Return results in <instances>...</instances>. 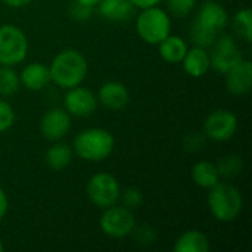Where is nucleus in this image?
<instances>
[{
  "mask_svg": "<svg viewBox=\"0 0 252 252\" xmlns=\"http://www.w3.org/2000/svg\"><path fill=\"white\" fill-rule=\"evenodd\" d=\"M204 133H189L185 139V148L188 151H199L202 148V142H204Z\"/></svg>",
  "mask_w": 252,
  "mask_h": 252,
  "instance_id": "obj_30",
  "label": "nucleus"
},
{
  "mask_svg": "<svg viewBox=\"0 0 252 252\" xmlns=\"http://www.w3.org/2000/svg\"><path fill=\"white\" fill-rule=\"evenodd\" d=\"M74 158V151L69 145L59 142H53V145L46 151L44 161L46 165L53 170V171H61L65 170Z\"/></svg>",
  "mask_w": 252,
  "mask_h": 252,
  "instance_id": "obj_20",
  "label": "nucleus"
},
{
  "mask_svg": "<svg viewBox=\"0 0 252 252\" xmlns=\"http://www.w3.org/2000/svg\"><path fill=\"white\" fill-rule=\"evenodd\" d=\"M131 235H133V236L136 238V241H137L139 244H142V245H151V244H154L155 239H157V232H155L154 227L149 226V224L136 226Z\"/></svg>",
  "mask_w": 252,
  "mask_h": 252,
  "instance_id": "obj_28",
  "label": "nucleus"
},
{
  "mask_svg": "<svg viewBox=\"0 0 252 252\" xmlns=\"http://www.w3.org/2000/svg\"><path fill=\"white\" fill-rule=\"evenodd\" d=\"M21 87L19 74L13 69V66L0 65V96L9 97L13 96Z\"/></svg>",
  "mask_w": 252,
  "mask_h": 252,
  "instance_id": "obj_23",
  "label": "nucleus"
},
{
  "mask_svg": "<svg viewBox=\"0 0 252 252\" xmlns=\"http://www.w3.org/2000/svg\"><path fill=\"white\" fill-rule=\"evenodd\" d=\"M208 190V208L217 221L232 223L241 216L244 210V196L236 186L229 182H219Z\"/></svg>",
  "mask_w": 252,
  "mask_h": 252,
  "instance_id": "obj_4",
  "label": "nucleus"
},
{
  "mask_svg": "<svg viewBox=\"0 0 252 252\" xmlns=\"http://www.w3.org/2000/svg\"><path fill=\"white\" fill-rule=\"evenodd\" d=\"M115 148V139L106 128L92 127L81 130L72 142L75 155L89 162H102L111 157Z\"/></svg>",
  "mask_w": 252,
  "mask_h": 252,
  "instance_id": "obj_3",
  "label": "nucleus"
},
{
  "mask_svg": "<svg viewBox=\"0 0 252 252\" xmlns=\"http://www.w3.org/2000/svg\"><path fill=\"white\" fill-rule=\"evenodd\" d=\"M136 31L146 44L158 46L171 34V18L168 12L159 6L140 9L136 19Z\"/></svg>",
  "mask_w": 252,
  "mask_h": 252,
  "instance_id": "obj_5",
  "label": "nucleus"
},
{
  "mask_svg": "<svg viewBox=\"0 0 252 252\" xmlns=\"http://www.w3.org/2000/svg\"><path fill=\"white\" fill-rule=\"evenodd\" d=\"M226 89L233 96H244L251 92L252 87V63L250 59H242L232 66L226 74Z\"/></svg>",
  "mask_w": 252,
  "mask_h": 252,
  "instance_id": "obj_13",
  "label": "nucleus"
},
{
  "mask_svg": "<svg viewBox=\"0 0 252 252\" xmlns=\"http://www.w3.org/2000/svg\"><path fill=\"white\" fill-rule=\"evenodd\" d=\"M121 193L120 182L111 173H96L93 174L86 186V195L89 201L96 208H108L114 204H118Z\"/></svg>",
  "mask_w": 252,
  "mask_h": 252,
  "instance_id": "obj_8",
  "label": "nucleus"
},
{
  "mask_svg": "<svg viewBox=\"0 0 252 252\" xmlns=\"http://www.w3.org/2000/svg\"><path fill=\"white\" fill-rule=\"evenodd\" d=\"M4 250V245H3V241H1V238H0V252Z\"/></svg>",
  "mask_w": 252,
  "mask_h": 252,
  "instance_id": "obj_35",
  "label": "nucleus"
},
{
  "mask_svg": "<svg viewBox=\"0 0 252 252\" xmlns=\"http://www.w3.org/2000/svg\"><path fill=\"white\" fill-rule=\"evenodd\" d=\"M71 130V115L62 108L47 109L40 120V133L49 142L62 140Z\"/></svg>",
  "mask_w": 252,
  "mask_h": 252,
  "instance_id": "obj_12",
  "label": "nucleus"
},
{
  "mask_svg": "<svg viewBox=\"0 0 252 252\" xmlns=\"http://www.w3.org/2000/svg\"><path fill=\"white\" fill-rule=\"evenodd\" d=\"M188 44L186 41L174 34L167 35L159 44H158V52L159 56L164 62L167 63H180L182 59L185 58L188 52Z\"/></svg>",
  "mask_w": 252,
  "mask_h": 252,
  "instance_id": "obj_19",
  "label": "nucleus"
},
{
  "mask_svg": "<svg viewBox=\"0 0 252 252\" xmlns=\"http://www.w3.org/2000/svg\"><path fill=\"white\" fill-rule=\"evenodd\" d=\"M96 7L99 15L111 22L127 21L136 9L130 0H100Z\"/></svg>",
  "mask_w": 252,
  "mask_h": 252,
  "instance_id": "obj_17",
  "label": "nucleus"
},
{
  "mask_svg": "<svg viewBox=\"0 0 252 252\" xmlns=\"http://www.w3.org/2000/svg\"><path fill=\"white\" fill-rule=\"evenodd\" d=\"M28 40L25 32L13 25H0V65L16 66L22 63L28 55Z\"/></svg>",
  "mask_w": 252,
  "mask_h": 252,
  "instance_id": "obj_6",
  "label": "nucleus"
},
{
  "mask_svg": "<svg viewBox=\"0 0 252 252\" xmlns=\"http://www.w3.org/2000/svg\"><path fill=\"white\" fill-rule=\"evenodd\" d=\"M238 131V117L227 109L211 112L204 121V136L213 142H227Z\"/></svg>",
  "mask_w": 252,
  "mask_h": 252,
  "instance_id": "obj_10",
  "label": "nucleus"
},
{
  "mask_svg": "<svg viewBox=\"0 0 252 252\" xmlns=\"http://www.w3.org/2000/svg\"><path fill=\"white\" fill-rule=\"evenodd\" d=\"M92 13H93V7H89V6H84V4H80L77 1H74L69 7V15L72 19L75 21H87L92 18Z\"/></svg>",
  "mask_w": 252,
  "mask_h": 252,
  "instance_id": "obj_29",
  "label": "nucleus"
},
{
  "mask_svg": "<svg viewBox=\"0 0 252 252\" xmlns=\"http://www.w3.org/2000/svg\"><path fill=\"white\" fill-rule=\"evenodd\" d=\"M211 47H213L210 53L211 68L220 74H226L232 66H235L238 62L244 59V55L233 35L229 34L217 35Z\"/></svg>",
  "mask_w": 252,
  "mask_h": 252,
  "instance_id": "obj_9",
  "label": "nucleus"
},
{
  "mask_svg": "<svg viewBox=\"0 0 252 252\" xmlns=\"http://www.w3.org/2000/svg\"><path fill=\"white\" fill-rule=\"evenodd\" d=\"M99 103L109 111H121L130 100V93L126 84L120 81H106L100 86L97 93Z\"/></svg>",
  "mask_w": 252,
  "mask_h": 252,
  "instance_id": "obj_14",
  "label": "nucleus"
},
{
  "mask_svg": "<svg viewBox=\"0 0 252 252\" xmlns=\"http://www.w3.org/2000/svg\"><path fill=\"white\" fill-rule=\"evenodd\" d=\"M180 63L183 65V69L189 77L201 78L211 69L210 52L207 50V47L193 46V47L188 49V52Z\"/></svg>",
  "mask_w": 252,
  "mask_h": 252,
  "instance_id": "obj_15",
  "label": "nucleus"
},
{
  "mask_svg": "<svg viewBox=\"0 0 252 252\" xmlns=\"http://www.w3.org/2000/svg\"><path fill=\"white\" fill-rule=\"evenodd\" d=\"M99 105L97 96L87 87L75 86L68 89L63 97L65 111L74 117H90L96 112Z\"/></svg>",
  "mask_w": 252,
  "mask_h": 252,
  "instance_id": "obj_11",
  "label": "nucleus"
},
{
  "mask_svg": "<svg viewBox=\"0 0 252 252\" xmlns=\"http://www.w3.org/2000/svg\"><path fill=\"white\" fill-rule=\"evenodd\" d=\"M7 7H12V9H22V7H27L28 4H31L34 0H1Z\"/></svg>",
  "mask_w": 252,
  "mask_h": 252,
  "instance_id": "obj_33",
  "label": "nucleus"
},
{
  "mask_svg": "<svg viewBox=\"0 0 252 252\" xmlns=\"http://www.w3.org/2000/svg\"><path fill=\"white\" fill-rule=\"evenodd\" d=\"M7 210H9V199H7L6 192H4L3 188L0 186V221L6 217Z\"/></svg>",
  "mask_w": 252,
  "mask_h": 252,
  "instance_id": "obj_31",
  "label": "nucleus"
},
{
  "mask_svg": "<svg viewBox=\"0 0 252 252\" xmlns=\"http://www.w3.org/2000/svg\"><path fill=\"white\" fill-rule=\"evenodd\" d=\"M74 1H77V3H80V4H84V6H89V7H93V9H94L100 0H74Z\"/></svg>",
  "mask_w": 252,
  "mask_h": 252,
  "instance_id": "obj_34",
  "label": "nucleus"
},
{
  "mask_svg": "<svg viewBox=\"0 0 252 252\" xmlns=\"http://www.w3.org/2000/svg\"><path fill=\"white\" fill-rule=\"evenodd\" d=\"M21 86L31 92H40L50 83L49 66L41 62H31L25 65L19 74Z\"/></svg>",
  "mask_w": 252,
  "mask_h": 252,
  "instance_id": "obj_16",
  "label": "nucleus"
},
{
  "mask_svg": "<svg viewBox=\"0 0 252 252\" xmlns=\"http://www.w3.org/2000/svg\"><path fill=\"white\" fill-rule=\"evenodd\" d=\"M137 226L134 211L124 207L123 204H114L108 208H103V213L99 217V227L103 235L112 239H123L133 233Z\"/></svg>",
  "mask_w": 252,
  "mask_h": 252,
  "instance_id": "obj_7",
  "label": "nucleus"
},
{
  "mask_svg": "<svg viewBox=\"0 0 252 252\" xmlns=\"http://www.w3.org/2000/svg\"><path fill=\"white\" fill-rule=\"evenodd\" d=\"M120 201H121V204L124 207H127V208L134 211V210L142 207V204H143V193H142L140 189L131 186V188H127V189L121 190Z\"/></svg>",
  "mask_w": 252,
  "mask_h": 252,
  "instance_id": "obj_26",
  "label": "nucleus"
},
{
  "mask_svg": "<svg viewBox=\"0 0 252 252\" xmlns=\"http://www.w3.org/2000/svg\"><path fill=\"white\" fill-rule=\"evenodd\" d=\"M216 165H217V170L220 173V177H224V179H235L244 170L242 158L239 155H235V154L223 157Z\"/></svg>",
  "mask_w": 252,
  "mask_h": 252,
  "instance_id": "obj_24",
  "label": "nucleus"
},
{
  "mask_svg": "<svg viewBox=\"0 0 252 252\" xmlns=\"http://www.w3.org/2000/svg\"><path fill=\"white\" fill-rule=\"evenodd\" d=\"M232 27L236 37L245 43L252 41V12L250 7L241 9L233 15Z\"/></svg>",
  "mask_w": 252,
  "mask_h": 252,
  "instance_id": "obj_22",
  "label": "nucleus"
},
{
  "mask_svg": "<svg viewBox=\"0 0 252 252\" xmlns=\"http://www.w3.org/2000/svg\"><path fill=\"white\" fill-rule=\"evenodd\" d=\"M229 15L223 4L216 0H207L201 4L196 18L190 24L189 35L195 46L211 47L217 35L227 27Z\"/></svg>",
  "mask_w": 252,
  "mask_h": 252,
  "instance_id": "obj_1",
  "label": "nucleus"
},
{
  "mask_svg": "<svg viewBox=\"0 0 252 252\" xmlns=\"http://www.w3.org/2000/svg\"><path fill=\"white\" fill-rule=\"evenodd\" d=\"M50 81L61 89H72L81 86L89 72L86 56L77 49H63L55 55L49 65Z\"/></svg>",
  "mask_w": 252,
  "mask_h": 252,
  "instance_id": "obj_2",
  "label": "nucleus"
},
{
  "mask_svg": "<svg viewBox=\"0 0 252 252\" xmlns=\"http://www.w3.org/2000/svg\"><path fill=\"white\" fill-rule=\"evenodd\" d=\"M16 114L9 102L4 99H0V133H4L10 130L15 124Z\"/></svg>",
  "mask_w": 252,
  "mask_h": 252,
  "instance_id": "obj_27",
  "label": "nucleus"
},
{
  "mask_svg": "<svg viewBox=\"0 0 252 252\" xmlns=\"http://www.w3.org/2000/svg\"><path fill=\"white\" fill-rule=\"evenodd\" d=\"M167 3V9L171 15L177 18L189 16L196 7V0H164Z\"/></svg>",
  "mask_w": 252,
  "mask_h": 252,
  "instance_id": "obj_25",
  "label": "nucleus"
},
{
  "mask_svg": "<svg viewBox=\"0 0 252 252\" xmlns=\"http://www.w3.org/2000/svg\"><path fill=\"white\" fill-rule=\"evenodd\" d=\"M192 180L196 186L202 189H211L220 182V173L217 165L210 161H199L192 167Z\"/></svg>",
  "mask_w": 252,
  "mask_h": 252,
  "instance_id": "obj_21",
  "label": "nucleus"
},
{
  "mask_svg": "<svg viewBox=\"0 0 252 252\" xmlns=\"http://www.w3.org/2000/svg\"><path fill=\"white\" fill-rule=\"evenodd\" d=\"M174 252H208L211 250L210 239L204 232L186 230L174 242Z\"/></svg>",
  "mask_w": 252,
  "mask_h": 252,
  "instance_id": "obj_18",
  "label": "nucleus"
},
{
  "mask_svg": "<svg viewBox=\"0 0 252 252\" xmlns=\"http://www.w3.org/2000/svg\"><path fill=\"white\" fill-rule=\"evenodd\" d=\"M133 3V6L136 9H146V7H152V6H159L161 1L164 0H130Z\"/></svg>",
  "mask_w": 252,
  "mask_h": 252,
  "instance_id": "obj_32",
  "label": "nucleus"
}]
</instances>
